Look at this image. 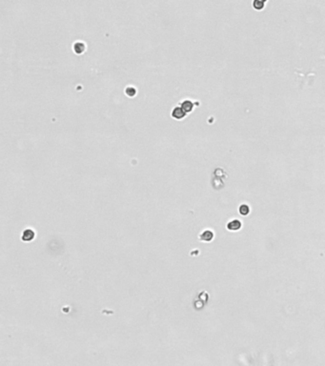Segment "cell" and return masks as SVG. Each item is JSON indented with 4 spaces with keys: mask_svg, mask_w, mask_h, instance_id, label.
I'll list each match as a JSON object with an SVG mask.
<instances>
[{
    "mask_svg": "<svg viewBox=\"0 0 325 366\" xmlns=\"http://www.w3.org/2000/svg\"><path fill=\"white\" fill-rule=\"evenodd\" d=\"M180 107H181L185 112H186V113H190V112H192L193 109H194V103H193V101L190 100V99H185V100H183V101L181 102Z\"/></svg>",
    "mask_w": 325,
    "mask_h": 366,
    "instance_id": "5",
    "label": "cell"
},
{
    "mask_svg": "<svg viewBox=\"0 0 325 366\" xmlns=\"http://www.w3.org/2000/svg\"><path fill=\"white\" fill-rule=\"evenodd\" d=\"M34 236H35V234H34V232L32 229H26L24 232L22 233L21 239L23 241L29 242V241H32L34 238Z\"/></svg>",
    "mask_w": 325,
    "mask_h": 366,
    "instance_id": "4",
    "label": "cell"
},
{
    "mask_svg": "<svg viewBox=\"0 0 325 366\" xmlns=\"http://www.w3.org/2000/svg\"><path fill=\"white\" fill-rule=\"evenodd\" d=\"M265 3H266V1H261V0H254V1H253V7H254V10L260 11V10L264 9Z\"/></svg>",
    "mask_w": 325,
    "mask_h": 366,
    "instance_id": "7",
    "label": "cell"
},
{
    "mask_svg": "<svg viewBox=\"0 0 325 366\" xmlns=\"http://www.w3.org/2000/svg\"><path fill=\"white\" fill-rule=\"evenodd\" d=\"M241 226H242V223H241L240 220H239V219H233V220H231V221L228 222L227 229L229 231L236 232V231H239L241 228Z\"/></svg>",
    "mask_w": 325,
    "mask_h": 366,
    "instance_id": "1",
    "label": "cell"
},
{
    "mask_svg": "<svg viewBox=\"0 0 325 366\" xmlns=\"http://www.w3.org/2000/svg\"><path fill=\"white\" fill-rule=\"evenodd\" d=\"M239 212L241 215L245 216V215H248L249 213H250V207L249 205L247 204H241L239 208Z\"/></svg>",
    "mask_w": 325,
    "mask_h": 366,
    "instance_id": "8",
    "label": "cell"
},
{
    "mask_svg": "<svg viewBox=\"0 0 325 366\" xmlns=\"http://www.w3.org/2000/svg\"><path fill=\"white\" fill-rule=\"evenodd\" d=\"M74 51H75L76 54H78V55L82 54V53L85 51V44H84L83 42H81V41L76 42V43L74 44Z\"/></svg>",
    "mask_w": 325,
    "mask_h": 366,
    "instance_id": "6",
    "label": "cell"
},
{
    "mask_svg": "<svg viewBox=\"0 0 325 366\" xmlns=\"http://www.w3.org/2000/svg\"><path fill=\"white\" fill-rule=\"evenodd\" d=\"M214 238V233L211 230H205L199 235V239L204 242H210Z\"/></svg>",
    "mask_w": 325,
    "mask_h": 366,
    "instance_id": "3",
    "label": "cell"
},
{
    "mask_svg": "<svg viewBox=\"0 0 325 366\" xmlns=\"http://www.w3.org/2000/svg\"><path fill=\"white\" fill-rule=\"evenodd\" d=\"M186 112H185L180 106L175 107L172 111V116L176 119H181L183 117L186 116Z\"/></svg>",
    "mask_w": 325,
    "mask_h": 366,
    "instance_id": "2",
    "label": "cell"
},
{
    "mask_svg": "<svg viewBox=\"0 0 325 366\" xmlns=\"http://www.w3.org/2000/svg\"><path fill=\"white\" fill-rule=\"evenodd\" d=\"M136 89L134 88V87H133V86H128L126 89H125V93H126V94L128 95V96H130V97H132V96H134L135 94H136Z\"/></svg>",
    "mask_w": 325,
    "mask_h": 366,
    "instance_id": "9",
    "label": "cell"
}]
</instances>
